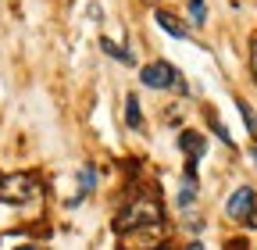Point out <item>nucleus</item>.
<instances>
[{"label":"nucleus","instance_id":"obj_1","mask_svg":"<svg viewBox=\"0 0 257 250\" xmlns=\"http://www.w3.org/2000/svg\"><path fill=\"white\" fill-rule=\"evenodd\" d=\"M140 225H161V207L157 200H133L118 218H114V229L118 232H128V229H140Z\"/></svg>","mask_w":257,"mask_h":250},{"label":"nucleus","instance_id":"obj_2","mask_svg":"<svg viewBox=\"0 0 257 250\" xmlns=\"http://www.w3.org/2000/svg\"><path fill=\"white\" fill-rule=\"evenodd\" d=\"M40 182L32 179V175H8V179H0V200L4 204H36L40 200Z\"/></svg>","mask_w":257,"mask_h":250},{"label":"nucleus","instance_id":"obj_3","mask_svg":"<svg viewBox=\"0 0 257 250\" xmlns=\"http://www.w3.org/2000/svg\"><path fill=\"white\" fill-rule=\"evenodd\" d=\"M161 225H140V229H128L121 232V250H157L161 246Z\"/></svg>","mask_w":257,"mask_h":250},{"label":"nucleus","instance_id":"obj_4","mask_svg":"<svg viewBox=\"0 0 257 250\" xmlns=\"http://www.w3.org/2000/svg\"><path fill=\"white\" fill-rule=\"evenodd\" d=\"M175 68L168 65V61H154V65H147L143 72H140V82L143 86H150V89H168L172 82H175Z\"/></svg>","mask_w":257,"mask_h":250},{"label":"nucleus","instance_id":"obj_5","mask_svg":"<svg viewBox=\"0 0 257 250\" xmlns=\"http://www.w3.org/2000/svg\"><path fill=\"white\" fill-rule=\"evenodd\" d=\"M253 204H257L253 190H250V186H239V190L229 197V204H225V214H229V218H236V222H246V218H250V211H253Z\"/></svg>","mask_w":257,"mask_h":250},{"label":"nucleus","instance_id":"obj_6","mask_svg":"<svg viewBox=\"0 0 257 250\" xmlns=\"http://www.w3.org/2000/svg\"><path fill=\"white\" fill-rule=\"evenodd\" d=\"M179 147H182V154H186V158L189 161H197V158H204V150H207V143H204V136L200 133H182L179 136Z\"/></svg>","mask_w":257,"mask_h":250},{"label":"nucleus","instance_id":"obj_7","mask_svg":"<svg viewBox=\"0 0 257 250\" xmlns=\"http://www.w3.org/2000/svg\"><path fill=\"white\" fill-rule=\"evenodd\" d=\"M154 18H157V25L165 29L168 36H175V40H189V29H186L175 15H168V11H161V8H157V11H154Z\"/></svg>","mask_w":257,"mask_h":250},{"label":"nucleus","instance_id":"obj_8","mask_svg":"<svg viewBox=\"0 0 257 250\" xmlns=\"http://www.w3.org/2000/svg\"><path fill=\"white\" fill-rule=\"evenodd\" d=\"M125 125H128V129H143V111H140L136 93H128V97H125Z\"/></svg>","mask_w":257,"mask_h":250},{"label":"nucleus","instance_id":"obj_9","mask_svg":"<svg viewBox=\"0 0 257 250\" xmlns=\"http://www.w3.org/2000/svg\"><path fill=\"white\" fill-rule=\"evenodd\" d=\"M93 186H96V172H93V168H82V175H79V193H75V200H72V204H79V200L93 190Z\"/></svg>","mask_w":257,"mask_h":250},{"label":"nucleus","instance_id":"obj_10","mask_svg":"<svg viewBox=\"0 0 257 250\" xmlns=\"http://www.w3.org/2000/svg\"><path fill=\"white\" fill-rule=\"evenodd\" d=\"M100 47H104V54H111V57H118V61H125V65H133V54H128L125 47H118V43H111L107 36L100 40Z\"/></svg>","mask_w":257,"mask_h":250},{"label":"nucleus","instance_id":"obj_11","mask_svg":"<svg viewBox=\"0 0 257 250\" xmlns=\"http://www.w3.org/2000/svg\"><path fill=\"white\" fill-rule=\"evenodd\" d=\"M236 107H239V114H243V121H246V133L257 136V114L250 111V104H246V100H236Z\"/></svg>","mask_w":257,"mask_h":250},{"label":"nucleus","instance_id":"obj_12","mask_svg":"<svg viewBox=\"0 0 257 250\" xmlns=\"http://www.w3.org/2000/svg\"><path fill=\"white\" fill-rule=\"evenodd\" d=\"M189 15H193V22H197V25H204V18H207L204 0H189Z\"/></svg>","mask_w":257,"mask_h":250},{"label":"nucleus","instance_id":"obj_13","mask_svg":"<svg viewBox=\"0 0 257 250\" xmlns=\"http://www.w3.org/2000/svg\"><path fill=\"white\" fill-rule=\"evenodd\" d=\"M211 129H214V133H218V136H221V143H229V147H232V136H229V129H225V125H221V121H218V118H214V121H211Z\"/></svg>","mask_w":257,"mask_h":250},{"label":"nucleus","instance_id":"obj_14","mask_svg":"<svg viewBox=\"0 0 257 250\" xmlns=\"http://www.w3.org/2000/svg\"><path fill=\"white\" fill-rule=\"evenodd\" d=\"M250 65H253V79H257V36H253V43H250Z\"/></svg>","mask_w":257,"mask_h":250},{"label":"nucleus","instance_id":"obj_15","mask_svg":"<svg viewBox=\"0 0 257 250\" xmlns=\"http://www.w3.org/2000/svg\"><path fill=\"white\" fill-rule=\"evenodd\" d=\"M246 222H250V225L257 229V204H253V211H250V218H246Z\"/></svg>","mask_w":257,"mask_h":250},{"label":"nucleus","instance_id":"obj_16","mask_svg":"<svg viewBox=\"0 0 257 250\" xmlns=\"http://www.w3.org/2000/svg\"><path fill=\"white\" fill-rule=\"evenodd\" d=\"M18 250H43V246H32V243H25V246H18Z\"/></svg>","mask_w":257,"mask_h":250},{"label":"nucleus","instance_id":"obj_17","mask_svg":"<svg viewBox=\"0 0 257 250\" xmlns=\"http://www.w3.org/2000/svg\"><path fill=\"white\" fill-rule=\"evenodd\" d=\"M253 161H257V147H253Z\"/></svg>","mask_w":257,"mask_h":250}]
</instances>
